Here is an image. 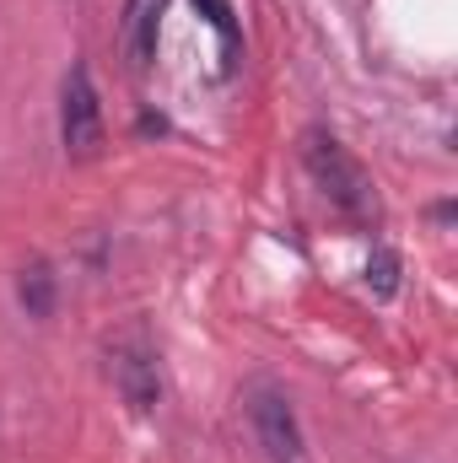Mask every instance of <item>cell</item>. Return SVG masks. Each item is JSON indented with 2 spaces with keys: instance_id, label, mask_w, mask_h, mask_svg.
<instances>
[{
  "instance_id": "cell-5",
  "label": "cell",
  "mask_w": 458,
  "mask_h": 463,
  "mask_svg": "<svg viewBox=\"0 0 458 463\" xmlns=\"http://www.w3.org/2000/svg\"><path fill=\"white\" fill-rule=\"evenodd\" d=\"M167 0H124V49L135 65L157 60V27H162Z\"/></svg>"
},
{
  "instance_id": "cell-4",
  "label": "cell",
  "mask_w": 458,
  "mask_h": 463,
  "mask_svg": "<svg viewBox=\"0 0 458 463\" xmlns=\"http://www.w3.org/2000/svg\"><path fill=\"white\" fill-rule=\"evenodd\" d=\"M109 377H114L119 399H124L129 410H140V415L162 399V372H157V355H151V345H146L140 335H129V340H119V345L109 350Z\"/></svg>"
},
{
  "instance_id": "cell-6",
  "label": "cell",
  "mask_w": 458,
  "mask_h": 463,
  "mask_svg": "<svg viewBox=\"0 0 458 463\" xmlns=\"http://www.w3.org/2000/svg\"><path fill=\"white\" fill-rule=\"evenodd\" d=\"M16 302L33 318H49L54 313V269H49V259H27L16 269Z\"/></svg>"
},
{
  "instance_id": "cell-8",
  "label": "cell",
  "mask_w": 458,
  "mask_h": 463,
  "mask_svg": "<svg viewBox=\"0 0 458 463\" xmlns=\"http://www.w3.org/2000/svg\"><path fill=\"white\" fill-rule=\"evenodd\" d=\"M367 286H372L377 297H394V291H399V259H394L388 248L372 253V264H367Z\"/></svg>"
},
{
  "instance_id": "cell-2",
  "label": "cell",
  "mask_w": 458,
  "mask_h": 463,
  "mask_svg": "<svg viewBox=\"0 0 458 463\" xmlns=\"http://www.w3.org/2000/svg\"><path fill=\"white\" fill-rule=\"evenodd\" d=\"M60 140H65V156L76 162H92L103 151V98H98V81L92 71L76 60L65 71V87H60Z\"/></svg>"
},
{
  "instance_id": "cell-1",
  "label": "cell",
  "mask_w": 458,
  "mask_h": 463,
  "mask_svg": "<svg viewBox=\"0 0 458 463\" xmlns=\"http://www.w3.org/2000/svg\"><path fill=\"white\" fill-rule=\"evenodd\" d=\"M302 167H308V178L319 184V194L340 216H350V222H377V184H372V173L345 151L329 129H308L302 135Z\"/></svg>"
},
{
  "instance_id": "cell-3",
  "label": "cell",
  "mask_w": 458,
  "mask_h": 463,
  "mask_svg": "<svg viewBox=\"0 0 458 463\" xmlns=\"http://www.w3.org/2000/svg\"><path fill=\"white\" fill-rule=\"evenodd\" d=\"M243 404H248V426H253V437H259L264 458H270V463H308L297 410H291V399H286L275 383H253Z\"/></svg>"
},
{
  "instance_id": "cell-7",
  "label": "cell",
  "mask_w": 458,
  "mask_h": 463,
  "mask_svg": "<svg viewBox=\"0 0 458 463\" xmlns=\"http://www.w3.org/2000/svg\"><path fill=\"white\" fill-rule=\"evenodd\" d=\"M200 11H205V22L222 33V49H227V60L237 54V16H232V0H195Z\"/></svg>"
}]
</instances>
